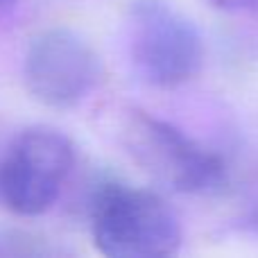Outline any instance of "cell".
I'll use <instances>...</instances> for the list:
<instances>
[{
    "label": "cell",
    "instance_id": "cell-8",
    "mask_svg": "<svg viewBox=\"0 0 258 258\" xmlns=\"http://www.w3.org/2000/svg\"><path fill=\"white\" fill-rule=\"evenodd\" d=\"M242 227L251 233V236L258 238V183L251 190L249 200H247L245 206V213H242Z\"/></svg>",
    "mask_w": 258,
    "mask_h": 258
},
{
    "label": "cell",
    "instance_id": "cell-7",
    "mask_svg": "<svg viewBox=\"0 0 258 258\" xmlns=\"http://www.w3.org/2000/svg\"><path fill=\"white\" fill-rule=\"evenodd\" d=\"M211 7L229 16H245L258 21V0H209Z\"/></svg>",
    "mask_w": 258,
    "mask_h": 258
},
{
    "label": "cell",
    "instance_id": "cell-6",
    "mask_svg": "<svg viewBox=\"0 0 258 258\" xmlns=\"http://www.w3.org/2000/svg\"><path fill=\"white\" fill-rule=\"evenodd\" d=\"M57 249L45 238L32 236L21 229H0V256H59Z\"/></svg>",
    "mask_w": 258,
    "mask_h": 258
},
{
    "label": "cell",
    "instance_id": "cell-9",
    "mask_svg": "<svg viewBox=\"0 0 258 258\" xmlns=\"http://www.w3.org/2000/svg\"><path fill=\"white\" fill-rule=\"evenodd\" d=\"M16 3V0H0V12H3V9H7L9 5H14Z\"/></svg>",
    "mask_w": 258,
    "mask_h": 258
},
{
    "label": "cell",
    "instance_id": "cell-4",
    "mask_svg": "<svg viewBox=\"0 0 258 258\" xmlns=\"http://www.w3.org/2000/svg\"><path fill=\"white\" fill-rule=\"evenodd\" d=\"M75 163L77 147L61 129H21L0 156V204L21 218L43 215L61 197Z\"/></svg>",
    "mask_w": 258,
    "mask_h": 258
},
{
    "label": "cell",
    "instance_id": "cell-3",
    "mask_svg": "<svg viewBox=\"0 0 258 258\" xmlns=\"http://www.w3.org/2000/svg\"><path fill=\"white\" fill-rule=\"evenodd\" d=\"M127 52L145 84L177 89L200 73L204 41L195 23L170 0H132L127 7Z\"/></svg>",
    "mask_w": 258,
    "mask_h": 258
},
{
    "label": "cell",
    "instance_id": "cell-2",
    "mask_svg": "<svg viewBox=\"0 0 258 258\" xmlns=\"http://www.w3.org/2000/svg\"><path fill=\"white\" fill-rule=\"evenodd\" d=\"M129 159L159 186L183 195H209L227 183V163L177 125L132 107L122 116Z\"/></svg>",
    "mask_w": 258,
    "mask_h": 258
},
{
    "label": "cell",
    "instance_id": "cell-5",
    "mask_svg": "<svg viewBox=\"0 0 258 258\" xmlns=\"http://www.w3.org/2000/svg\"><path fill=\"white\" fill-rule=\"evenodd\" d=\"M102 77L95 48L66 27H52L30 39L23 57V82L39 104L73 109L84 102Z\"/></svg>",
    "mask_w": 258,
    "mask_h": 258
},
{
    "label": "cell",
    "instance_id": "cell-1",
    "mask_svg": "<svg viewBox=\"0 0 258 258\" xmlns=\"http://www.w3.org/2000/svg\"><path fill=\"white\" fill-rule=\"evenodd\" d=\"M89 227L100 254L111 258H168L181 249L179 218L156 192L104 181L89 202Z\"/></svg>",
    "mask_w": 258,
    "mask_h": 258
}]
</instances>
